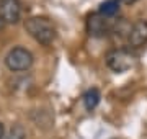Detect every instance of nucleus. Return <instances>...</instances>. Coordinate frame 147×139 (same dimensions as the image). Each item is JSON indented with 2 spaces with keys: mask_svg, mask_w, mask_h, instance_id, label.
<instances>
[{
  "mask_svg": "<svg viewBox=\"0 0 147 139\" xmlns=\"http://www.w3.org/2000/svg\"><path fill=\"white\" fill-rule=\"evenodd\" d=\"M25 30L33 39H36L42 46L53 44L56 36H57L56 26L46 16H31V18H28L25 22Z\"/></svg>",
  "mask_w": 147,
  "mask_h": 139,
  "instance_id": "obj_1",
  "label": "nucleus"
},
{
  "mask_svg": "<svg viewBox=\"0 0 147 139\" xmlns=\"http://www.w3.org/2000/svg\"><path fill=\"white\" fill-rule=\"evenodd\" d=\"M105 62L110 70H113L116 74H123V72H127L137 64V56L134 53H131L129 49L119 48V49H113L106 54Z\"/></svg>",
  "mask_w": 147,
  "mask_h": 139,
  "instance_id": "obj_2",
  "label": "nucleus"
},
{
  "mask_svg": "<svg viewBox=\"0 0 147 139\" xmlns=\"http://www.w3.org/2000/svg\"><path fill=\"white\" fill-rule=\"evenodd\" d=\"M33 62H34V57L31 51L23 46L11 48L5 56V65L11 72H25L33 65Z\"/></svg>",
  "mask_w": 147,
  "mask_h": 139,
  "instance_id": "obj_3",
  "label": "nucleus"
},
{
  "mask_svg": "<svg viewBox=\"0 0 147 139\" xmlns=\"http://www.w3.org/2000/svg\"><path fill=\"white\" fill-rule=\"evenodd\" d=\"M113 28H115V22L111 18L103 16L101 13H92L87 20V31L90 36H106V34L113 33Z\"/></svg>",
  "mask_w": 147,
  "mask_h": 139,
  "instance_id": "obj_4",
  "label": "nucleus"
},
{
  "mask_svg": "<svg viewBox=\"0 0 147 139\" xmlns=\"http://www.w3.org/2000/svg\"><path fill=\"white\" fill-rule=\"evenodd\" d=\"M0 16L5 25H15L21 18V3L20 0H0Z\"/></svg>",
  "mask_w": 147,
  "mask_h": 139,
  "instance_id": "obj_5",
  "label": "nucleus"
},
{
  "mask_svg": "<svg viewBox=\"0 0 147 139\" xmlns=\"http://www.w3.org/2000/svg\"><path fill=\"white\" fill-rule=\"evenodd\" d=\"M127 44L131 48H141L147 43V20H137L134 25H131L129 34H127Z\"/></svg>",
  "mask_w": 147,
  "mask_h": 139,
  "instance_id": "obj_6",
  "label": "nucleus"
},
{
  "mask_svg": "<svg viewBox=\"0 0 147 139\" xmlns=\"http://www.w3.org/2000/svg\"><path fill=\"white\" fill-rule=\"evenodd\" d=\"M100 98H101V95H100V92H98V88H88V90L84 93V96H82L84 105L88 111H93L95 108L98 107Z\"/></svg>",
  "mask_w": 147,
  "mask_h": 139,
  "instance_id": "obj_7",
  "label": "nucleus"
},
{
  "mask_svg": "<svg viewBox=\"0 0 147 139\" xmlns=\"http://www.w3.org/2000/svg\"><path fill=\"white\" fill-rule=\"evenodd\" d=\"M118 10H119V0H106L100 5L98 13H101L106 18H113L118 13Z\"/></svg>",
  "mask_w": 147,
  "mask_h": 139,
  "instance_id": "obj_8",
  "label": "nucleus"
},
{
  "mask_svg": "<svg viewBox=\"0 0 147 139\" xmlns=\"http://www.w3.org/2000/svg\"><path fill=\"white\" fill-rule=\"evenodd\" d=\"M3 139H26V129L21 124H13L8 133L3 136Z\"/></svg>",
  "mask_w": 147,
  "mask_h": 139,
  "instance_id": "obj_9",
  "label": "nucleus"
},
{
  "mask_svg": "<svg viewBox=\"0 0 147 139\" xmlns=\"http://www.w3.org/2000/svg\"><path fill=\"white\" fill-rule=\"evenodd\" d=\"M121 3H124V5H132V3H136L137 0H119Z\"/></svg>",
  "mask_w": 147,
  "mask_h": 139,
  "instance_id": "obj_10",
  "label": "nucleus"
},
{
  "mask_svg": "<svg viewBox=\"0 0 147 139\" xmlns=\"http://www.w3.org/2000/svg\"><path fill=\"white\" fill-rule=\"evenodd\" d=\"M3 136H5V128H3V124L0 123V139H3Z\"/></svg>",
  "mask_w": 147,
  "mask_h": 139,
  "instance_id": "obj_11",
  "label": "nucleus"
},
{
  "mask_svg": "<svg viewBox=\"0 0 147 139\" xmlns=\"http://www.w3.org/2000/svg\"><path fill=\"white\" fill-rule=\"evenodd\" d=\"M3 26H5V22H3V18H2V16H0V31H2V30H3Z\"/></svg>",
  "mask_w": 147,
  "mask_h": 139,
  "instance_id": "obj_12",
  "label": "nucleus"
}]
</instances>
